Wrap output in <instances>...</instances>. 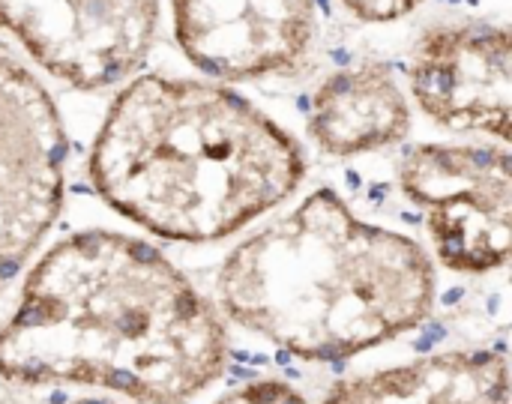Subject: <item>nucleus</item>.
I'll list each match as a JSON object with an SVG mask.
<instances>
[{
	"instance_id": "obj_10",
	"label": "nucleus",
	"mask_w": 512,
	"mask_h": 404,
	"mask_svg": "<svg viewBox=\"0 0 512 404\" xmlns=\"http://www.w3.org/2000/svg\"><path fill=\"white\" fill-rule=\"evenodd\" d=\"M411 129V108L393 72L378 63L330 75L312 96L309 132L333 156H357L399 144Z\"/></svg>"
},
{
	"instance_id": "obj_8",
	"label": "nucleus",
	"mask_w": 512,
	"mask_h": 404,
	"mask_svg": "<svg viewBox=\"0 0 512 404\" xmlns=\"http://www.w3.org/2000/svg\"><path fill=\"white\" fill-rule=\"evenodd\" d=\"M171 6L183 54L225 81L297 66L315 33V0H171Z\"/></svg>"
},
{
	"instance_id": "obj_11",
	"label": "nucleus",
	"mask_w": 512,
	"mask_h": 404,
	"mask_svg": "<svg viewBox=\"0 0 512 404\" xmlns=\"http://www.w3.org/2000/svg\"><path fill=\"white\" fill-rule=\"evenodd\" d=\"M213 404H306V399L291 384L267 378V381H252V384L234 387Z\"/></svg>"
},
{
	"instance_id": "obj_7",
	"label": "nucleus",
	"mask_w": 512,
	"mask_h": 404,
	"mask_svg": "<svg viewBox=\"0 0 512 404\" xmlns=\"http://www.w3.org/2000/svg\"><path fill=\"white\" fill-rule=\"evenodd\" d=\"M411 87L435 123L510 141L512 42L507 27H432L414 45Z\"/></svg>"
},
{
	"instance_id": "obj_2",
	"label": "nucleus",
	"mask_w": 512,
	"mask_h": 404,
	"mask_svg": "<svg viewBox=\"0 0 512 404\" xmlns=\"http://www.w3.org/2000/svg\"><path fill=\"white\" fill-rule=\"evenodd\" d=\"M297 141L243 96L201 81L141 75L111 102L90 180L129 222L213 243L279 207L303 180Z\"/></svg>"
},
{
	"instance_id": "obj_5",
	"label": "nucleus",
	"mask_w": 512,
	"mask_h": 404,
	"mask_svg": "<svg viewBox=\"0 0 512 404\" xmlns=\"http://www.w3.org/2000/svg\"><path fill=\"white\" fill-rule=\"evenodd\" d=\"M63 168L66 135L48 90L0 51V288L51 231Z\"/></svg>"
},
{
	"instance_id": "obj_1",
	"label": "nucleus",
	"mask_w": 512,
	"mask_h": 404,
	"mask_svg": "<svg viewBox=\"0 0 512 404\" xmlns=\"http://www.w3.org/2000/svg\"><path fill=\"white\" fill-rule=\"evenodd\" d=\"M228 363L219 312L153 246L84 231L27 273L0 327V378L15 387H90L138 404H183Z\"/></svg>"
},
{
	"instance_id": "obj_6",
	"label": "nucleus",
	"mask_w": 512,
	"mask_h": 404,
	"mask_svg": "<svg viewBox=\"0 0 512 404\" xmlns=\"http://www.w3.org/2000/svg\"><path fill=\"white\" fill-rule=\"evenodd\" d=\"M156 27L159 0H0V30L78 90L111 87L138 69Z\"/></svg>"
},
{
	"instance_id": "obj_13",
	"label": "nucleus",
	"mask_w": 512,
	"mask_h": 404,
	"mask_svg": "<svg viewBox=\"0 0 512 404\" xmlns=\"http://www.w3.org/2000/svg\"><path fill=\"white\" fill-rule=\"evenodd\" d=\"M66 404H117V402H108V399H78V402H66Z\"/></svg>"
},
{
	"instance_id": "obj_4",
	"label": "nucleus",
	"mask_w": 512,
	"mask_h": 404,
	"mask_svg": "<svg viewBox=\"0 0 512 404\" xmlns=\"http://www.w3.org/2000/svg\"><path fill=\"white\" fill-rule=\"evenodd\" d=\"M402 189L429 216L444 267L489 273L507 264L512 243L510 153L423 144L402 162Z\"/></svg>"
},
{
	"instance_id": "obj_3",
	"label": "nucleus",
	"mask_w": 512,
	"mask_h": 404,
	"mask_svg": "<svg viewBox=\"0 0 512 404\" xmlns=\"http://www.w3.org/2000/svg\"><path fill=\"white\" fill-rule=\"evenodd\" d=\"M216 291L243 330L300 360L336 363L420 327L435 306V270L420 243L318 189L243 240Z\"/></svg>"
},
{
	"instance_id": "obj_12",
	"label": "nucleus",
	"mask_w": 512,
	"mask_h": 404,
	"mask_svg": "<svg viewBox=\"0 0 512 404\" xmlns=\"http://www.w3.org/2000/svg\"><path fill=\"white\" fill-rule=\"evenodd\" d=\"M423 0H345L348 9H354L366 21H393L417 9Z\"/></svg>"
},
{
	"instance_id": "obj_9",
	"label": "nucleus",
	"mask_w": 512,
	"mask_h": 404,
	"mask_svg": "<svg viewBox=\"0 0 512 404\" xmlns=\"http://www.w3.org/2000/svg\"><path fill=\"white\" fill-rule=\"evenodd\" d=\"M324 404H510L504 354L450 351L333 384Z\"/></svg>"
}]
</instances>
